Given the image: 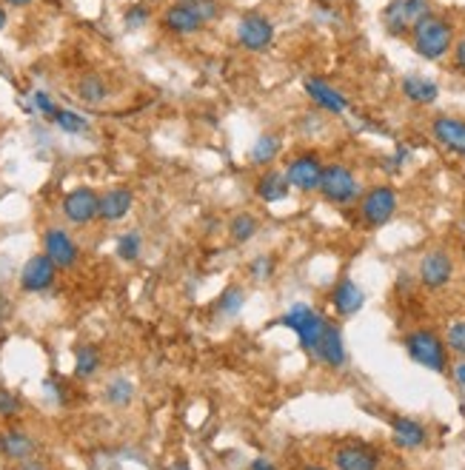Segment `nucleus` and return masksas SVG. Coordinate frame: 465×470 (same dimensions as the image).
<instances>
[{
	"mask_svg": "<svg viewBox=\"0 0 465 470\" xmlns=\"http://www.w3.org/2000/svg\"><path fill=\"white\" fill-rule=\"evenodd\" d=\"M411 46L423 61H443V57L454 49V23L445 14L431 12L414 26Z\"/></svg>",
	"mask_w": 465,
	"mask_h": 470,
	"instance_id": "2",
	"label": "nucleus"
},
{
	"mask_svg": "<svg viewBox=\"0 0 465 470\" xmlns=\"http://www.w3.org/2000/svg\"><path fill=\"white\" fill-rule=\"evenodd\" d=\"M135 209V191L129 186H112L100 191V205H97V223L118 226L132 214Z\"/></svg>",
	"mask_w": 465,
	"mask_h": 470,
	"instance_id": "13",
	"label": "nucleus"
},
{
	"mask_svg": "<svg viewBox=\"0 0 465 470\" xmlns=\"http://www.w3.org/2000/svg\"><path fill=\"white\" fill-rule=\"evenodd\" d=\"M245 297H249V293H245V288H243L240 283L226 285V288L220 291V297H217L214 305H212L214 317H220V319H235V317L243 311Z\"/></svg>",
	"mask_w": 465,
	"mask_h": 470,
	"instance_id": "25",
	"label": "nucleus"
},
{
	"mask_svg": "<svg viewBox=\"0 0 465 470\" xmlns=\"http://www.w3.org/2000/svg\"><path fill=\"white\" fill-rule=\"evenodd\" d=\"M454 379H457V385H462V388H465V359L454 365Z\"/></svg>",
	"mask_w": 465,
	"mask_h": 470,
	"instance_id": "40",
	"label": "nucleus"
},
{
	"mask_svg": "<svg viewBox=\"0 0 465 470\" xmlns=\"http://www.w3.org/2000/svg\"><path fill=\"white\" fill-rule=\"evenodd\" d=\"M362 302H366V293L362 288L352 280V276H343V280L331 288V305H334V314L337 317H354Z\"/></svg>",
	"mask_w": 465,
	"mask_h": 470,
	"instance_id": "19",
	"label": "nucleus"
},
{
	"mask_svg": "<svg viewBox=\"0 0 465 470\" xmlns=\"http://www.w3.org/2000/svg\"><path fill=\"white\" fill-rule=\"evenodd\" d=\"M419 285L426 291H443L452 285L454 280V257L445 251V248H431L423 257H419Z\"/></svg>",
	"mask_w": 465,
	"mask_h": 470,
	"instance_id": "10",
	"label": "nucleus"
},
{
	"mask_svg": "<svg viewBox=\"0 0 465 470\" xmlns=\"http://www.w3.org/2000/svg\"><path fill=\"white\" fill-rule=\"evenodd\" d=\"M75 92H78V97L86 103V106H100V103L109 100V86H106V80L100 78V75L80 78L78 86H75Z\"/></svg>",
	"mask_w": 465,
	"mask_h": 470,
	"instance_id": "28",
	"label": "nucleus"
},
{
	"mask_svg": "<svg viewBox=\"0 0 465 470\" xmlns=\"http://www.w3.org/2000/svg\"><path fill=\"white\" fill-rule=\"evenodd\" d=\"M57 280V268L46 254H32L26 260V266L21 268V288L26 293H43L49 291Z\"/></svg>",
	"mask_w": 465,
	"mask_h": 470,
	"instance_id": "15",
	"label": "nucleus"
},
{
	"mask_svg": "<svg viewBox=\"0 0 465 470\" xmlns=\"http://www.w3.org/2000/svg\"><path fill=\"white\" fill-rule=\"evenodd\" d=\"M114 254L123 262H137L143 254V234L140 231H123L114 240Z\"/></svg>",
	"mask_w": 465,
	"mask_h": 470,
	"instance_id": "29",
	"label": "nucleus"
},
{
	"mask_svg": "<svg viewBox=\"0 0 465 470\" xmlns=\"http://www.w3.org/2000/svg\"><path fill=\"white\" fill-rule=\"evenodd\" d=\"M146 18H149V12L143 9V6H135V9H129V12H126V23L132 26V29L140 26V23H146Z\"/></svg>",
	"mask_w": 465,
	"mask_h": 470,
	"instance_id": "36",
	"label": "nucleus"
},
{
	"mask_svg": "<svg viewBox=\"0 0 465 470\" xmlns=\"http://www.w3.org/2000/svg\"><path fill=\"white\" fill-rule=\"evenodd\" d=\"M431 135L443 149H448L452 154L465 157V120L462 117H452V114H440L431 120Z\"/></svg>",
	"mask_w": 465,
	"mask_h": 470,
	"instance_id": "16",
	"label": "nucleus"
},
{
	"mask_svg": "<svg viewBox=\"0 0 465 470\" xmlns=\"http://www.w3.org/2000/svg\"><path fill=\"white\" fill-rule=\"evenodd\" d=\"M426 14H431L428 0H391L383 9V26L391 37H409Z\"/></svg>",
	"mask_w": 465,
	"mask_h": 470,
	"instance_id": "6",
	"label": "nucleus"
},
{
	"mask_svg": "<svg viewBox=\"0 0 465 470\" xmlns=\"http://www.w3.org/2000/svg\"><path fill=\"white\" fill-rule=\"evenodd\" d=\"M288 194H292V186H288L283 169H263V174L254 183V197L263 202H283Z\"/></svg>",
	"mask_w": 465,
	"mask_h": 470,
	"instance_id": "21",
	"label": "nucleus"
},
{
	"mask_svg": "<svg viewBox=\"0 0 465 470\" xmlns=\"http://www.w3.org/2000/svg\"><path fill=\"white\" fill-rule=\"evenodd\" d=\"M249 470H280V467L274 465L271 459H263V457H260V459H254V462L249 465Z\"/></svg>",
	"mask_w": 465,
	"mask_h": 470,
	"instance_id": "38",
	"label": "nucleus"
},
{
	"mask_svg": "<svg viewBox=\"0 0 465 470\" xmlns=\"http://www.w3.org/2000/svg\"><path fill=\"white\" fill-rule=\"evenodd\" d=\"M452 52H454V69L462 71V75H465V40H460Z\"/></svg>",
	"mask_w": 465,
	"mask_h": 470,
	"instance_id": "37",
	"label": "nucleus"
},
{
	"mask_svg": "<svg viewBox=\"0 0 465 470\" xmlns=\"http://www.w3.org/2000/svg\"><path fill=\"white\" fill-rule=\"evenodd\" d=\"M257 231H260V219L252 211L231 214L228 226H226V234H228L231 245H249L257 237Z\"/></svg>",
	"mask_w": 465,
	"mask_h": 470,
	"instance_id": "24",
	"label": "nucleus"
},
{
	"mask_svg": "<svg viewBox=\"0 0 465 470\" xmlns=\"http://www.w3.org/2000/svg\"><path fill=\"white\" fill-rule=\"evenodd\" d=\"M6 23H9V14H6L4 6H0V29H6Z\"/></svg>",
	"mask_w": 465,
	"mask_h": 470,
	"instance_id": "43",
	"label": "nucleus"
},
{
	"mask_svg": "<svg viewBox=\"0 0 465 470\" xmlns=\"http://www.w3.org/2000/svg\"><path fill=\"white\" fill-rule=\"evenodd\" d=\"M32 106H35L43 117H52L57 109H61V106H57V103H54L46 92H35V95H32Z\"/></svg>",
	"mask_w": 465,
	"mask_h": 470,
	"instance_id": "35",
	"label": "nucleus"
},
{
	"mask_svg": "<svg viewBox=\"0 0 465 470\" xmlns=\"http://www.w3.org/2000/svg\"><path fill=\"white\" fill-rule=\"evenodd\" d=\"M334 470H380V450L369 442H345L331 453Z\"/></svg>",
	"mask_w": 465,
	"mask_h": 470,
	"instance_id": "14",
	"label": "nucleus"
},
{
	"mask_svg": "<svg viewBox=\"0 0 465 470\" xmlns=\"http://www.w3.org/2000/svg\"><path fill=\"white\" fill-rule=\"evenodd\" d=\"M311 357H317V359L323 362L326 368H331V371L345 368V362H348L345 342H343L340 328L334 326V322H328V326H326V331H323V336H320V342H317V348H314Z\"/></svg>",
	"mask_w": 465,
	"mask_h": 470,
	"instance_id": "17",
	"label": "nucleus"
},
{
	"mask_svg": "<svg viewBox=\"0 0 465 470\" xmlns=\"http://www.w3.org/2000/svg\"><path fill=\"white\" fill-rule=\"evenodd\" d=\"M403 95L411 103H417V106H428V103L437 100L440 89H437V83L423 75H409V78H403Z\"/></svg>",
	"mask_w": 465,
	"mask_h": 470,
	"instance_id": "26",
	"label": "nucleus"
},
{
	"mask_svg": "<svg viewBox=\"0 0 465 470\" xmlns=\"http://www.w3.org/2000/svg\"><path fill=\"white\" fill-rule=\"evenodd\" d=\"M274 268H278V260L271 254H260L249 262V276L254 283H269L274 276Z\"/></svg>",
	"mask_w": 465,
	"mask_h": 470,
	"instance_id": "33",
	"label": "nucleus"
},
{
	"mask_svg": "<svg viewBox=\"0 0 465 470\" xmlns=\"http://www.w3.org/2000/svg\"><path fill=\"white\" fill-rule=\"evenodd\" d=\"M21 470H49V465L46 462H40V459H26V462H21Z\"/></svg>",
	"mask_w": 465,
	"mask_h": 470,
	"instance_id": "39",
	"label": "nucleus"
},
{
	"mask_svg": "<svg viewBox=\"0 0 465 470\" xmlns=\"http://www.w3.org/2000/svg\"><path fill=\"white\" fill-rule=\"evenodd\" d=\"M391 442L403 450H417L428 442V431L423 422L411 416H394L391 419Z\"/></svg>",
	"mask_w": 465,
	"mask_h": 470,
	"instance_id": "18",
	"label": "nucleus"
},
{
	"mask_svg": "<svg viewBox=\"0 0 465 470\" xmlns=\"http://www.w3.org/2000/svg\"><path fill=\"white\" fill-rule=\"evenodd\" d=\"M166 470H192V465L183 462V459H174V462H169V465H166Z\"/></svg>",
	"mask_w": 465,
	"mask_h": 470,
	"instance_id": "41",
	"label": "nucleus"
},
{
	"mask_svg": "<svg viewBox=\"0 0 465 470\" xmlns=\"http://www.w3.org/2000/svg\"><path fill=\"white\" fill-rule=\"evenodd\" d=\"M320 197L326 202L337 205V209H345V205H354L362 194L357 174L348 169L345 163H326L323 177H320Z\"/></svg>",
	"mask_w": 465,
	"mask_h": 470,
	"instance_id": "4",
	"label": "nucleus"
},
{
	"mask_svg": "<svg viewBox=\"0 0 465 470\" xmlns=\"http://www.w3.org/2000/svg\"><path fill=\"white\" fill-rule=\"evenodd\" d=\"M303 470H328L326 465H317V462H309V465H303Z\"/></svg>",
	"mask_w": 465,
	"mask_h": 470,
	"instance_id": "44",
	"label": "nucleus"
},
{
	"mask_svg": "<svg viewBox=\"0 0 465 470\" xmlns=\"http://www.w3.org/2000/svg\"><path fill=\"white\" fill-rule=\"evenodd\" d=\"M104 400L112 408H129L135 400V382L129 376H112L104 388Z\"/></svg>",
	"mask_w": 465,
	"mask_h": 470,
	"instance_id": "27",
	"label": "nucleus"
},
{
	"mask_svg": "<svg viewBox=\"0 0 465 470\" xmlns=\"http://www.w3.org/2000/svg\"><path fill=\"white\" fill-rule=\"evenodd\" d=\"M445 348L448 354L465 359V319H454L445 331Z\"/></svg>",
	"mask_w": 465,
	"mask_h": 470,
	"instance_id": "32",
	"label": "nucleus"
},
{
	"mask_svg": "<svg viewBox=\"0 0 465 470\" xmlns=\"http://www.w3.org/2000/svg\"><path fill=\"white\" fill-rule=\"evenodd\" d=\"M397 191L391 186H371L357 200V217L362 228H383L397 214Z\"/></svg>",
	"mask_w": 465,
	"mask_h": 470,
	"instance_id": "5",
	"label": "nucleus"
},
{
	"mask_svg": "<svg viewBox=\"0 0 465 470\" xmlns=\"http://www.w3.org/2000/svg\"><path fill=\"white\" fill-rule=\"evenodd\" d=\"M306 95L311 97V103L317 109H323L328 114H343L348 109V100L334 89V86H328L326 80H320V78H306Z\"/></svg>",
	"mask_w": 465,
	"mask_h": 470,
	"instance_id": "20",
	"label": "nucleus"
},
{
	"mask_svg": "<svg viewBox=\"0 0 465 470\" xmlns=\"http://www.w3.org/2000/svg\"><path fill=\"white\" fill-rule=\"evenodd\" d=\"M23 410V400L9 388H0V419H14Z\"/></svg>",
	"mask_w": 465,
	"mask_h": 470,
	"instance_id": "34",
	"label": "nucleus"
},
{
	"mask_svg": "<svg viewBox=\"0 0 465 470\" xmlns=\"http://www.w3.org/2000/svg\"><path fill=\"white\" fill-rule=\"evenodd\" d=\"M326 163L320 160V154L314 152H300L295 157H288V163L283 169L286 180L292 188L303 191V194H311V191L320 188V177H323Z\"/></svg>",
	"mask_w": 465,
	"mask_h": 470,
	"instance_id": "11",
	"label": "nucleus"
},
{
	"mask_svg": "<svg viewBox=\"0 0 465 470\" xmlns=\"http://www.w3.org/2000/svg\"><path fill=\"white\" fill-rule=\"evenodd\" d=\"M6 6H14V9H21V6H29V4H35V0H4Z\"/></svg>",
	"mask_w": 465,
	"mask_h": 470,
	"instance_id": "42",
	"label": "nucleus"
},
{
	"mask_svg": "<svg viewBox=\"0 0 465 470\" xmlns=\"http://www.w3.org/2000/svg\"><path fill=\"white\" fill-rule=\"evenodd\" d=\"M43 254H46L57 271H71L80 262V245L71 234L61 226H49L43 231Z\"/></svg>",
	"mask_w": 465,
	"mask_h": 470,
	"instance_id": "9",
	"label": "nucleus"
},
{
	"mask_svg": "<svg viewBox=\"0 0 465 470\" xmlns=\"http://www.w3.org/2000/svg\"><path fill=\"white\" fill-rule=\"evenodd\" d=\"M37 450V442L26 431H18V428H9L0 433V453H4L6 459L12 462H26L32 459Z\"/></svg>",
	"mask_w": 465,
	"mask_h": 470,
	"instance_id": "22",
	"label": "nucleus"
},
{
	"mask_svg": "<svg viewBox=\"0 0 465 470\" xmlns=\"http://www.w3.org/2000/svg\"><path fill=\"white\" fill-rule=\"evenodd\" d=\"M283 154V135L278 131H266V135H260L249 152V160L260 169H271L274 160Z\"/></svg>",
	"mask_w": 465,
	"mask_h": 470,
	"instance_id": "23",
	"label": "nucleus"
},
{
	"mask_svg": "<svg viewBox=\"0 0 465 470\" xmlns=\"http://www.w3.org/2000/svg\"><path fill=\"white\" fill-rule=\"evenodd\" d=\"M280 322H283L286 328H292V331L297 334L300 345L306 348L309 354H314L320 336H323V331H326V326H328V319H326L323 314L314 311V308H309V305H303V302H297V305L288 308Z\"/></svg>",
	"mask_w": 465,
	"mask_h": 470,
	"instance_id": "7",
	"label": "nucleus"
},
{
	"mask_svg": "<svg viewBox=\"0 0 465 470\" xmlns=\"http://www.w3.org/2000/svg\"><path fill=\"white\" fill-rule=\"evenodd\" d=\"M97 205H100V191H95L92 186H78L66 191V197L61 200V214L69 226L89 228L97 223Z\"/></svg>",
	"mask_w": 465,
	"mask_h": 470,
	"instance_id": "8",
	"label": "nucleus"
},
{
	"mask_svg": "<svg viewBox=\"0 0 465 470\" xmlns=\"http://www.w3.org/2000/svg\"><path fill=\"white\" fill-rule=\"evenodd\" d=\"M100 350L95 345H80L75 350V376L78 379H92L100 371Z\"/></svg>",
	"mask_w": 465,
	"mask_h": 470,
	"instance_id": "30",
	"label": "nucleus"
},
{
	"mask_svg": "<svg viewBox=\"0 0 465 470\" xmlns=\"http://www.w3.org/2000/svg\"><path fill=\"white\" fill-rule=\"evenodd\" d=\"M235 35L245 52H266L274 40V23L263 12H245L237 21Z\"/></svg>",
	"mask_w": 465,
	"mask_h": 470,
	"instance_id": "12",
	"label": "nucleus"
},
{
	"mask_svg": "<svg viewBox=\"0 0 465 470\" xmlns=\"http://www.w3.org/2000/svg\"><path fill=\"white\" fill-rule=\"evenodd\" d=\"M217 14H220V0H174L160 14V26L166 35L192 37L203 32Z\"/></svg>",
	"mask_w": 465,
	"mask_h": 470,
	"instance_id": "1",
	"label": "nucleus"
},
{
	"mask_svg": "<svg viewBox=\"0 0 465 470\" xmlns=\"http://www.w3.org/2000/svg\"><path fill=\"white\" fill-rule=\"evenodd\" d=\"M52 123L61 128L63 135H86V131H89V120L71 109H57L52 114Z\"/></svg>",
	"mask_w": 465,
	"mask_h": 470,
	"instance_id": "31",
	"label": "nucleus"
},
{
	"mask_svg": "<svg viewBox=\"0 0 465 470\" xmlns=\"http://www.w3.org/2000/svg\"><path fill=\"white\" fill-rule=\"evenodd\" d=\"M405 350H409V357L423 365V368L434 371V374H445L448 371V348L445 340L431 328H417L411 334H405L403 340Z\"/></svg>",
	"mask_w": 465,
	"mask_h": 470,
	"instance_id": "3",
	"label": "nucleus"
}]
</instances>
